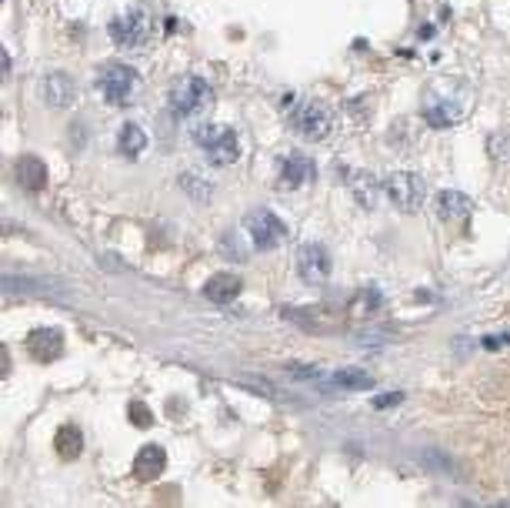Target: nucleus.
Here are the masks:
<instances>
[{"label":"nucleus","instance_id":"obj_10","mask_svg":"<svg viewBox=\"0 0 510 508\" xmlns=\"http://www.w3.org/2000/svg\"><path fill=\"white\" fill-rule=\"evenodd\" d=\"M317 177V167L310 157L304 154H291L281 161V171H277V188L281 191H297L304 188V184H310Z\"/></svg>","mask_w":510,"mask_h":508},{"label":"nucleus","instance_id":"obj_9","mask_svg":"<svg viewBox=\"0 0 510 508\" xmlns=\"http://www.w3.org/2000/svg\"><path fill=\"white\" fill-rule=\"evenodd\" d=\"M297 271L307 285H324L330 277V254L324 244H304L297 251Z\"/></svg>","mask_w":510,"mask_h":508},{"label":"nucleus","instance_id":"obj_13","mask_svg":"<svg viewBox=\"0 0 510 508\" xmlns=\"http://www.w3.org/2000/svg\"><path fill=\"white\" fill-rule=\"evenodd\" d=\"M74 97H77V88H74V80L67 78V74L54 70V74L44 80V100L50 104V107H67Z\"/></svg>","mask_w":510,"mask_h":508},{"label":"nucleus","instance_id":"obj_21","mask_svg":"<svg viewBox=\"0 0 510 508\" xmlns=\"http://www.w3.org/2000/svg\"><path fill=\"white\" fill-rule=\"evenodd\" d=\"M397 401H403L401 391H391V395H377V398H374V408H391V405H397Z\"/></svg>","mask_w":510,"mask_h":508},{"label":"nucleus","instance_id":"obj_16","mask_svg":"<svg viewBox=\"0 0 510 508\" xmlns=\"http://www.w3.org/2000/svg\"><path fill=\"white\" fill-rule=\"evenodd\" d=\"M437 214L444 221H464L470 214V198L460 194V191H440L437 194Z\"/></svg>","mask_w":510,"mask_h":508},{"label":"nucleus","instance_id":"obj_5","mask_svg":"<svg viewBox=\"0 0 510 508\" xmlns=\"http://www.w3.org/2000/svg\"><path fill=\"white\" fill-rule=\"evenodd\" d=\"M110 37L117 47H127V51H141V47L151 44L153 37V17L143 7H131L120 17L110 21Z\"/></svg>","mask_w":510,"mask_h":508},{"label":"nucleus","instance_id":"obj_15","mask_svg":"<svg viewBox=\"0 0 510 508\" xmlns=\"http://www.w3.org/2000/svg\"><path fill=\"white\" fill-rule=\"evenodd\" d=\"M204 295L214 301V305H230V301L240 295V277H234V275H214V277H207Z\"/></svg>","mask_w":510,"mask_h":508},{"label":"nucleus","instance_id":"obj_18","mask_svg":"<svg viewBox=\"0 0 510 508\" xmlns=\"http://www.w3.org/2000/svg\"><path fill=\"white\" fill-rule=\"evenodd\" d=\"M57 455L64 458V462H70V458H77L80 455V448H84V435H80V428L77 425H64V428L57 431Z\"/></svg>","mask_w":510,"mask_h":508},{"label":"nucleus","instance_id":"obj_7","mask_svg":"<svg viewBox=\"0 0 510 508\" xmlns=\"http://www.w3.org/2000/svg\"><path fill=\"white\" fill-rule=\"evenodd\" d=\"M244 231H247L250 244L261 248V251H273V248H281L287 241V224L267 208L250 211L247 218H244Z\"/></svg>","mask_w":510,"mask_h":508},{"label":"nucleus","instance_id":"obj_3","mask_svg":"<svg viewBox=\"0 0 510 508\" xmlns=\"http://www.w3.org/2000/svg\"><path fill=\"white\" fill-rule=\"evenodd\" d=\"M210 100H214L210 84L204 78H194V74L174 80V88L167 90V107L174 117H197L210 107Z\"/></svg>","mask_w":510,"mask_h":508},{"label":"nucleus","instance_id":"obj_12","mask_svg":"<svg viewBox=\"0 0 510 508\" xmlns=\"http://www.w3.org/2000/svg\"><path fill=\"white\" fill-rule=\"evenodd\" d=\"M27 351H31L37 361H54V358H60V351H64V338H60L57 328H40V332H33L31 338H27Z\"/></svg>","mask_w":510,"mask_h":508},{"label":"nucleus","instance_id":"obj_4","mask_svg":"<svg viewBox=\"0 0 510 508\" xmlns=\"http://www.w3.org/2000/svg\"><path fill=\"white\" fill-rule=\"evenodd\" d=\"M97 90L107 97V104L114 107H127L141 94V78L137 70L127 64H104L97 74Z\"/></svg>","mask_w":510,"mask_h":508},{"label":"nucleus","instance_id":"obj_20","mask_svg":"<svg viewBox=\"0 0 510 508\" xmlns=\"http://www.w3.org/2000/svg\"><path fill=\"white\" fill-rule=\"evenodd\" d=\"M131 421L137 425V428H147V425H151L153 418H151V411L143 408L141 401H131Z\"/></svg>","mask_w":510,"mask_h":508},{"label":"nucleus","instance_id":"obj_14","mask_svg":"<svg viewBox=\"0 0 510 508\" xmlns=\"http://www.w3.org/2000/svg\"><path fill=\"white\" fill-rule=\"evenodd\" d=\"M17 181H21L27 191H44L47 188V164L40 157L23 154L17 161Z\"/></svg>","mask_w":510,"mask_h":508},{"label":"nucleus","instance_id":"obj_11","mask_svg":"<svg viewBox=\"0 0 510 508\" xmlns=\"http://www.w3.org/2000/svg\"><path fill=\"white\" fill-rule=\"evenodd\" d=\"M163 468H167V452H163L161 445H143L141 452H137V458H134V475L141 478V482L161 478Z\"/></svg>","mask_w":510,"mask_h":508},{"label":"nucleus","instance_id":"obj_19","mask_svg":"<svg viewBox=\"0 0 510 508\" xmlns=\"http://www.w3.org/2000/svg\"><path fill=\"white\" fill-rule=\"evenodd\" d=\"M330 385L344 388V391H367V388H374V378L367 371H357V368H344V371L330 375Z\"/></svg>","mask_w":510,"mask_h":508},{"label":"nucleus","instance_id":"obj_2","mask_svg":"<svg viewBox=\"0 0 510 508\" xmlns=\"http://www.w3.org/2000/svg\"><path fill=\"white\" fill-rule=\"evenodd\" d=\"M190 137H194L197 151L207 157V164L230 167L240 157V141L227 124H197Z\"/></svg>","mask_w":510,"mask_h":508},{"label":"nucleus","instance_id":"obj_1","mask_svg":"<svg viewBox=\"0 0 510 508\" xmlns=\"http://www.w3.org/2000/svg\"><path fill=\"white\" fill-rule=\"evenodd\" d=\"M467 114V90H460L454 80H440L423 97V117L430 127H454Z\"/></svg>","mask_w":510,"mask_h":508},{"label":"nucleus","instance_id":"obj_6","mask_svg":"<svg viewBox=\"0 0 510 508\" xmlns=\"http://www.w3.org/2000/svg\"><path fill=\"white\" fill-rule=\"evenodd\" d=\"M291 131L304 141H324L327 134L334 131V117L327 111V104L320 100H304L297 104L291 114Z\"/></svg>","mask_w":510,"mask_h":508},{"label":"nucleus","instance_id":"obj_8","mask_svg":"<svg viewBox=\"0 0 510 508\" xmlns=\"http://www.w3.org/2000/svg\"><path fill=\"white\" fill-rule=\"evenodd\" d=\"M380 191L384 198L391 201L394 208L401 211H417L423 204V181L411 171H397V174H387L380 181Z\"/></svg>","mask_w":510,"mask_h":508},{"label":"nucleus","instance_id":"obj_17","mask_svg":"<svg viewBox=\"0 0 510 508\" xmlns=\"http://www.w3.org/2000/svg\"><path fill=\"white\" fill-rule=\"evenodd\" d=\"M117 151L124 157H141V151H147V134L137 124H124L117 134Z\"/></svg>","mask_w":510,"mask_h":508}]
</instances>
